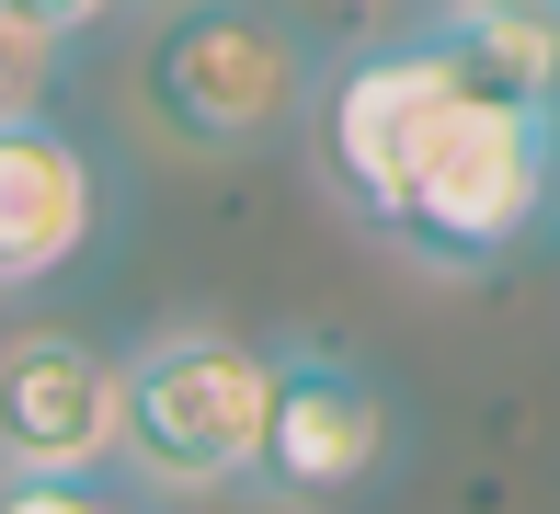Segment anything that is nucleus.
Wrapping results in <instances>:
<instances>
[{"mask_svg":"<svg viewBox=\"0 0 560 514\" xmlns=\"http://www.w3.org/2000/svg\"><path fill=\"white\" fill-rule=\"evenodd\" d=\"M549 206H560V103H457L377 241L412 252L423 274H480L538 241Z\"/></svg>","mask_w":560,"mask_h":514,"instance_id":"nucleus-1","label":"nucleus"},{"mask_svg":"<svg viewBox=\"0 0 560 514\" xmlns=\"http://www.w3.org/2000/svg\"><path fill=\"white\" fill-rule=\"evenodd\" d=\"M275 354L218 320H172L115 354V457H138L161 492H241L264 446Z\"/></svg>","mask_w":560,"mask_h":514,"instance_id":"nucleus-2","label":"nucleus"},{"mask_svg":"<svg viewBox=\"0 0 560 514\" xmlns=\"http://www.w3.org/2000/svg\"><path fill=\"white\" fill-rule=\"evenodd\" d=\"M138 115L172 149H264L310 115V46L264 0H172L138 35Z\"/></svg>","mask_w":560,"mask_h":514,"instance_id":"nucleus-3","label":"nucleus"},{"mask_svg":"<svg viewBox=\"0 0 560 514\" xmlns=\"http://www.w3.org/2000/svg\"><path fill=\"white\" fill-rule=\"evenodd\" d=\"M457 69L435 58V35H389V46H354L332 81H310V149H320V184H332L366 229H389L400 184L423 172L435 126L457 115Z\"/></svg>","mask_w":560,"mask_h":514,"instance_id":"nucleus-4","label":"nucleus"},{"mask_svg":"<svg viewBox=\"0 0 560 514\" xmlns=\"http://www.w3.org/2000/svg\"><path fill=\"white\" fill-rule=\"evenodd\" d=\"M400 457V411L354 354L332 343H287L275 354V400H264V446H252L241 492L264 503H354L377 492Z\"/></svg>","mask_w":560,"mask_h":514,"instance_id":"nucleus-5","label":"nucleus"},{"mask_svg":"<svg viewBox=\"0 0 560 514\" xmlns=\"http://www.w3.org/2000/svg\"><path fill=\"white\" fill-rule=\"evenodd\" d=\"M0 469H115V354L81 331L0 343Z\"/></svg>","mask_w":560,"mask_h":514,"instance_id":"nucleus-6","label":"nucleus"},{"mask_svg":"<svg viewBox=\"0 0 560 514\" xmlns=\"http://www.w3.org/2000/svg\"><path fill=\"white\" fill-rule=\"evenodd\" d=\"M104 229V195H92V161L69 126L12 115L0 126V287H46L69 274Z\"/></svg>","mask_w":560,"mask_h":514,"instance_id":"nucleus-7","label":"nucleus"},{"mask_svg":"<svg viewBox=\"0 0 560 514\" xmlns=\"http://www.w3.org/2000/svg\"><path fill=\"white\" fill-rule=\"evenodd\" d=\"M435 58L457 69L469 103H560V23L515 12V0H446L435 23Z\"/></svg>","mask_w":560,"mask_h":514,"instance_id":"nucleus-8","label":"nucleus"},{"mask_svg":"<svg viewBox=\"0 0 560 514\" xmlns=\"http://www.w3.org/2000/svg\"><path fill=\"white\" fill-rule=\"evenodd\" d=\"M0 514H138L104 469H0Z\"/></svg>","mask_w":560,"mask_h":514,"instance_id":"nucleus-9","label":"nucleus"},{"mask_svg":"<svg viewBox=\"0 0 560 514\" xmlns=\"http://www.w3.org/2000/svg\"><path fill=\"white\" fill-rule=\"evenodd\" d=\"M46 92H58V35H35V23L0 12V126L46 115Z\"/></svg>","mask_w":560,"mask_h":514,"instance_id":"nucleus-10","label":"nucleus"},{"mask_svg":"<svg viewBox=\"0 0 560 514\" xmlns=\"http://www.w3.org/2000/svg\"><path fill=\"white\" fill-rule=\"evenodd\" d=\"M0 12H12V23H35V35H58V46H69V35H92V23H104L115 0H0Z\"/></svg>","mask_w":560,"mask_h":514,"instance_id":"nucleus-11","label":"nucleus"},{"mask_svg":"<svg viewBox=\"0 0 560 514\" xmlns=\"http://www.w3.org/2000/svg\"><path fill=\"white\" fill-rule=\"evenodd\" d=\"M515 12H549V23H560V0H515Z\"/></svg>","mask_w":560,"mask_h":514,"instance_id":"nucleus-12","label":"nucleus"}]
</instances>
